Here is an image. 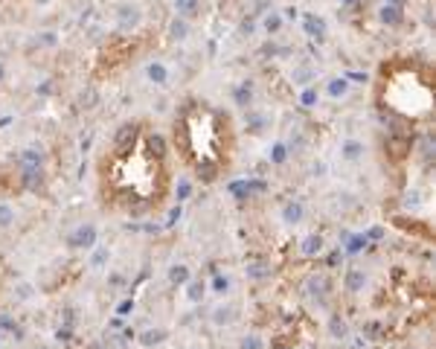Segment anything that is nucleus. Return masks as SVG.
Returning a JSON list of instances; mask_svg holds the SVG:
<instances>
[{
  "label": "nucleus",
  "instance_id": "obj_11",
  "mask_svg": "<svg viewBox=\"0 0 436 349\" xmlns=\"http://www.w3.org/2000/svg\"><path fill=\"white\" fill-rule=\"evenodd\" d=\"M149 79H151L154 84H166V67L154 61V64L149 67Z\"/></svg>",
  "mask_w": 436,
  "mask_h": 349
},
{
  "label": "nucleus",
  "instance_id": "obj_32",
  "mask_svg": "<svg viewBox=\"0 0 436 349\" xmlns=\"http://www.w3.org/2000/svg\"><path fill=\"white\" fill-rule=\"evenodd\" d=\"M396 3H399V0H396Z\"/></svg>",
  "mask_w": 436,
  "mask_h": 349
},
{
  "label": "nucleus",
  "instance_id": "obj_14",
  "mask_svg": "<svg viewBox=\"0 0 436 349\" xmlns=\"http://www.w3.org/2000/svg\"><path fill=\"white\" fill-rule=\"evenodd\" d=\"M361 151H364V149H361V143H346V146H343V154H346L349 160L361 157Z\"/></svg>",
  "mask_w": 436,
  "mask_h": 349
},
{
  "label": "nucleus",
  "instance_id": "obj_13",
  "mask_svg": "<svg viewBox=\"0 0 436 349\" xmlns=\"http://www.w3.org/2000/svg\"><path fill=\"white\" fill-rule=\"evenodd\" d=\"M361 285H364V274H361V271H349V277H346V288H349V291H358Z\"/></svg>",
  "mask_w": 436,
  "mask_h": 349
},
{
  "label": "nucleus",
  "instance_id": "obj_19",
  "mask_svg": "<svg viewBox=\"0 0 436 349\" xmlns=\"http://www.w3.org/2000/svg\"><path fill=\"white\" fill-rule=\"evenodd\" d=\"M270 160H273V163H282V160H285V146H273V151H270Z\"/></svg>",
  "mask_w": 436,
  "mask_h": 349
},
{
  "label": "nucleus",
  "instance_id": "obj_16",
  "mask_svg": "<svg viewBox=\"0 0 436 349\" xmlns=\"http://www.w3.org/2000/svg\"><path fill=\"white\" fill-rule=\"evenodd\" d=\"M279 26H282V17H279V15H268V17H265V29H268V32H276Z\"/></svg>",
  "mask_w": 436,
  "mask_h": 349
},
{
  "label": "nucleus",
  "instance_id": "obj_6",
  "mask_svg": "<svg viewBox=\"0 0 436 349\" xmlns=\"http://www.w3.org/2000/svg\"><path fill=\"white\" fill-rule=\"evenodd\" d=\"M282 218H285L288 224H297L302 218V207L297 204V201H291V204H285V210H282Z\"/></svg>",
  "mask_w": 436,
  "mask_h": 349
},
{
  "label": "nucleus",
  "instance_id": "obj_21",
  "mask_svg": "<svg viewBox=\"0 0 436 349\" xmlns=\"http://www.w3.org/2000/svg\"><path fill=\"white\" fill-rule=\"evenodd\" d=\"M314 102H317V93L314 90H305L302 93V105H314Z\"/></svg>",
  "mask_w": 436,
  "mask_h": 349
},
{
  "label": "nucleus",
  "instance_id": "obj_27",
  "mask_svg": "<svg viewBox=\"0 0 436 349\" xmlns=\"http://www.w3.org/2000/svg\"><path fill=\"white\" fill-rule=\"evenodd\" d=\"M268 3H270V0H256V9H259V12H262V9H265V6H268Z\"/></svg>",
  "mask_w": 436,
  "mask_h": 349
},
{
  "label": "nucleus",
  "instance_id": "obj_25",
  "mask_svg": "<svg viewBox=\"0 0 436 349\" xmlns=\"http://www.w3.org/2000/svg\"><path fill=\"white\" fill-rule=\"evenodd\" d=\"M332 329H335V335H346V326H343L340 320H335V323H332Z\"/></svg>",
  "mask_w": 436,
  "mask_h": 349
},
{
  "label": "nucleus",
  "instance_id": "obj_4",
  "mask_svg": "<svg viewBox=\"0 0 436 349\" xmlns=\"http://www.w3.org/2000/svg\"><path fill=\"white\" fill-rule=\"evenodd\" d=\"M93 242H96V230H93L90 224H87V227H79V230L70 236V245H73V248H90Z\"/></svg>",
  "mask_w": 436,
  "mask_h": 349
},
{
  "label": "nucleus",
  "instance_id": "obj_2",
  "mask_svg": "<svg viewBox=\"0 0 436 349\" xmlns=\"http://www.w3.org/2000/svg\"><path fill=\"white\" fill-rule=\"evenodd\" d=\"M387 154H390V160H404L407 157V151H410V137L407 134H390L384 143Z\"/></svg>",
  "mask_w": 436,
  "mask_h": 349
},
{
  "label": "nucleus",
  "instance_id": "obj_5",
  "mask_svg": "<svg viewBox=\"0 0 436 349\" xmlns=\"http://www.w3.org/2000/svg\"><path fill=\"white\" fill-rule=\"evenodd\" d=\"M305 32L311 35V38H317V41H323V38H326V23H323V17H317V15L305 17Z\"/></svg>",
  "mask_w": 436,
  "mask_h": 349
},
{
  "label": "nucleus",
  "instance_id": "obj_20",
  "mask_svg": "<svg viewBox=\"0 0 436 349\" xmlns=\"http://www.w3.org/2000/svg\"><path fill=\"white\" fill-rule=\"evenodd\" d=\"M262 125H265V116H250V131L253 134L262 131Z\"/></svg>",
  "mask_w": 436,
  "mask_h": 349
},
{
  "label": "nucleus",
  "instance_id": "obj_3",
  "mask_svg": "<svg viewBox=\"0 0 436 349\" xmlns=\"http://www.w3.org/2000/svg\"><path fill=\"white\" fill-rule=\"evenodd\" d=\"M117 20H119V29H122V32H125V29H134L137 23H140V9H137V6H119Z\"/></svg>",
  "mask_w": 436,
  "mask_h": 349
},
{
  "label": "nucleus",
  "instance_id": "obj_24",
  "mask_svg": "<svg viewBox=\"0 0 436 349\" xmlns=\"http://www.w3.org/2000/svg\"><path fill=\"white\" fill-rule=\"evenodd\" d=\"M367 245V239H352V245H349V250H361Z\"/></svg>",
  "mask_w": 436,
  "mask_h": 349
},
{
  "label": "nucleus",
  "instance_id": "obj_9",
  "mask_svg": "<svg viewBox=\"0 0 436 349\" xmlns=\"http://www.w3.org/2000/svg\"><path fill=\"white\" fill-rule=\"evenodd\" d=\"M253 99V90H250V82H244L241 87H235V102L241 105V108H247Z\"/></svg>",
  "mask_w": 436,
  "mask_h": 349
},
{
  "label": "nucleus",
  "instance_id": "obj_7",
  "mask_svg": "<svg viewBox=\"0 0 436 349\" xmlns=\"http://www.w3.org/2000/svg\"><path fill=\"white\" fill-rule=\"evenodd\" d=\"M381 20H384V23H399V20H402V9H399L396 3H387L384 9H381Z\"/></svg>",
  "mask_w": 436,
  "mask_h": 349
},
{
  "label": "nucleus",
  "instance_id": "obj_1",
  "mask_svg": "<svg viewBox=\"0 0 436 349\" xmlns=\"http://www.w3.org/2000/svg\"><path fill=\"white\" fill-rule=\"evenodd\" d=\"M137 137H140V125H137V122L119 125L117 137H114V154H117V157H128L137 146Z\"/></svg>",
  "mask_w": 436,
  "mask_h": 349
},
{
  "label": "nucleus",
  "instance_id": "obj_23",
  "mask_svg": "<svg viewBox=\"0 0 436 349\" xmlns=\"http://www.w3.org/2000/svg\"><path fill=\"white\" fill-rule=\"evenodd\" d=\"M227 285L230 283H227L224 277H216V291H227Z\"/></svg>",
  "mask_w": 436,
  "mask_h": 349
},
{
  "label": "nucleus",
  "instance_id": "obj_10",
  "mask_svg": "<svg viewBox=\"0 0 436 349\" xmlns=\"http://www.w3.org/2000/svg\"><path fill=\"white\" fill-rule=\"evenodd\" d=\"M169 32H172V38L184 41V38H186V32H189V26H186V20H181V17H175V20H172V26H169Z\"/></svg>",
  "mask_w": 436,
  "mask_h": 349
},
{
  "label": "nucleus",
  "instance_id": "obj_22",
  "mask_svg": "<svg viewBox=\"0 0 436 349\" xmlns=\"http://www.w3.org/2000/svg\"><path fill=\"white\" fill-rule=\"evenodd\" d=\"M201 294H204V285H201V283H195L192 288H189V297H192V300H198Z\"/></svg>",
  "mask_w": 436,
  "mask_h": 349
},
{
  "label": "nucleus",
  "instance_id": "obj_17",
  "mask_svg": "<svg viewBox=\"0 0 436 349\" xmlns=\"http://www.w3.org/2000/svg\"><path fill=\"white\" fill-rule=\"evenodd\" d=\"M329 93H332V96H340V93H346V82H343V79H335V82L329 84Z\"/></svg>",
  "mask_w": 436,
  "mask_h": 349
},
{
  "label": "nucleus",
  "instance_id": "obj_8",
  "mask_svg": "<svg viewBox=\"0 0 436 349\" xmlns=\"http://www.w3.org/2000/svg\"><path fill=\"white\" fill-rule=\"evenodd\" d=\"M175 9L184 17H192V15H198V0H175Z\"/></svg>",
  "mask_w": 436,
  "mask_h": 349
},
{
  "label": "nucleus",
  "instance_id": "obj_18",
  "mask_svg": "<svg viewBox=\"0 0 436 349\" xmlns=\"http://www.w3.org/2000/svg\"><path fill=\"white\" fill-rule=\"evenodd\" d=\"M12 218H15V213H12L9 207H0V227H6V224H12Z\"/></svg>",
  "mask_w": 436,
  "mask_h": 349
},
{
  "label": "nucleus",
  "instance_id": "obj_15",
  "mask_svg": "<svg viewBox=\"0 0 436 349\" xmlns=\"http://www.w3.org/2000/svg\"><path fill=\"white\" fill-rule=\"evenodd\" d=\"M186 277H189V271L184 265H175L172 268V283H186Z\"/></svg>",
  "mask_w": 436,
  "mask_h": 349
},
{
  "label": "nucleus",
  "instance_id": "obj_12",
  "mask_svg": "<svg viewBox=\"0 0 436 349\" xmlns=\"http://www.w3.org/2000/svg\"><path fill=\"white\" fill-rule=\"evenodd\" d=\"M320 248H323V239L320 236H308L305 245H302V253H320Z\"/></svg>",
  "mask_w": 436,
  "mask_h": 349
},
{
  "label": "nucleus",
  "instance_id": "obj_31",
  "mask_svg": "<svg viewBox=\"0 0 436 349\" xmlns=\"http://www.w3.org/2000/svg\"><path fill=\"white\" fill-rule=\"evenodd\" d=\"M38 3H44V0H38Z\"/></svg>",
  "mask_w": 436,
  "mask_h": 349
},
{
  "label": "nucleus",
  "instance_id": "obj_28",
  "mask_svg": "<svg viewBox=\"0 0 436 349\" xmlns=\"http://www.w3.org/2000/svg\"><path fill=\"white\" fill-rule=\"evenodd\" d=\"M0 277H3V262H0Z\"/></svg>",
  "mask_w": 436,
  "mask_h": 349
},
{
  "label": "nucleus",
  "instance_id": "obj_29",
  "mask_svg": "<svg viewBox=\"0 0 436 349\" xmlns=\"http://www.w3.org/2000/svg\"><path fill=\"white\" fill-rule=\"evenodd\" d=\"M0 79H3V67H0Z\"/></svg>",
  "mask_w": 436,
  "mask_h": 349
},
{
  "label": "nucleus",
  "instance_id": "obj_30",
  "mask_svg": "<svg viewBox=\"0 0 436 349\" xmlns=\"http://www.w3.org/2000/svg\"><path fill=\"white\" fill-rule=\"evenodd\" d=\"M346 3H355V0H346Z\"/></svg>",
  "mask_w": 436,
  "mask_h": 349
},
{
  "label": "nucleus",
  "instance_id": "obj_26",
  "mask_svg": "<svg viewBox=\"0 0 436 349\" xmlns=\"http://www.w3.org/2000/svg\"><path fill=\"white\" fill-rule=\"evenodd\" d=\"M297 79H300V82L308 79V67H300V70H297Z\"/></svg>",
  "mask_w": 436,
  "mask_h": 349
}]
</instances>
